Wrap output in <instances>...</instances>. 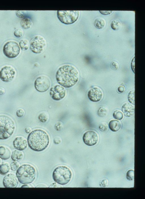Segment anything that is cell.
Wrapping results in <instances>:
<instances>
[{"mask_svg": "<svg viewBox=\"0 0 145 199\" xmlns=\"http://www.w3.org/2000/svg\"><path fill=\"white\" fill-rule=\"evenodd\" d=\"M58 84L64 87L69 88L75 85L78 81L79 74L74 66L69 64L64 65L57 70L56 75Z\"/></svg>", "mask_w": 145, "mask_h": 199, "instance_id": "6da1fadb", "label": "cell"}, {"mask_svg": "<svg viewBox=\"0 0 145 199\" xmlns=\"http://www.w3.org/2000/svg\"><path fill=\"white\" fill-rule=\"evenodd\" d=\"M29 146L32 150L40 151L45 149L49 143V137L45 131L39 129L34 130L28 135L27 138Z\"/></svg>", "mask_w": 145, "mask_h": 199, "instance_id": "7a4b0ae2", "label": "cell"}, {"mask_svg": "<svg viewBox=\"0 0 145 199\" xmlns=\"http://www.w3.org/2000/svg\"><path fill=\"white\" fill-rule=\"evenodd\" d=\"M36 173L35 168L28 164H24L17 170L16 176L21 183L28 184L32 182L35 179Z\"/></svg>", "mask_w": 145, "mask_h": 199, "instance_id": "3957f363", "label": "cell"}, {"mask_svg": "<svg viewBox=\"0 0 145 199\" xmlns=\"http://www.w3.org/2000/svg\"><path fill=\"white\" fill-rule=\"evenodd\" d=\"M15 129L14 122L10 117L0 115V139H7L13 134Z\"/></svg>", "mask_w": 145, "mask_h": 199, "instance_id": "277c9868", "label": "cell"}, {"mask_svg": "<svg viewBox=\"0 0 145 199\" xmlns=\"http://www.w3.org/2000/svg\"><path fill=\"white\" fill-rule=\"evenodd\" d=\"M72 177L71 171L65 166H60L56 167L52 174V177L54 181L62 185L68 183L70 181Z\"/></svg>", "mask_w": 145, "mask_h": 199, "instance_id": "5b68a950", "label": "cell"}, {"mask_svg": "<svg viewBox=\"0 0 145 199\" xmlns=\"http://www.w3.org/2000/svg\"><path fill=\"white\" fill-rule=\"evenodd\" d=\"M79 11H58L57 17L62 23L70 24L75 22L78 18Z\"/></svg>", "mask_w": 145, "mask_h": 199, "instance_id": "8992f818", "label": "cell"}, {"mask_svg": "<svg viewBox=\"0 0 145 199\" xmlns=\"http://www.w3.org/2000/svg\"><path fill=\"white\" fill-rule=\"evenodd\" d=\"M46 46V42L45 38L41 36L37 35L31 39L30 47L32 52L36 54H39L44 50Z\"/></svg>", "mask_w": 145, "mask_h": 199, "instance_id": "52a82bcc", "label": "cell"}, {"mask_svg": "<svg viewBox=\"0 0 145 199\" xmlns=\"http://www.w3.org/2000/svg\"><path fill=\"white\" fill-rule=\"evenodd\" d=\"M20 51V48L18 43L14 41L7 42L4 45L3 52L4 55L9 58L17 57Z\"/></svg>", "mask_w": 145, "mask_h": 199, "instance_id": "ba28073f", "label": "cell"}, {"mask_svg": "<svg viewBox=\"0 0 145 199\" xmlns=\"http://www.w3.org/2000/svg\"><path fill=\"white\" fill-rule=\"evenodd\" d=\"M51 81L47 76L41 75L38 77L35 81V87L36 90L40 92H44L49 88Z\"/></svg>", "mask_w": 145, "mask_h": 199, "instance_id": "9c48e42d", "label": "cell"}, {"mask_svg": "<svg viewBox=\"0 0 145 199\" xmlns=\"http://www.w3.org/2000/svg\"><path fill=\"white\" fill-rule=\"evenodd\" d=\"M15 75L14 69L10 66H5L0 71V78L3 82H9L14 79Z\"/></svg>", "mask_w": 145, "mask_h": 199, "instance_id": "30bf717a", "label": "cell"}, {"mask_svg": "<svg viewBox=\"0 0 145 199\" xmlns=\"http://www.w3.org/2000/svg\"><path fill=\"white\" fill-rule=\"evenodd\" d=\"M66 91L62 86L56 85L52 87L50 91V94L54 100H59L63 99L66 96Z\"/></svg>", "mask_w": 145, "mask_h": 199, "instance_id": "8fae6325", "label": "cell"}, {"mask_svg": "<svg viewBox=\"0 0 145 199\" xmlns=\"http://www.w3.org/2000/svg\"><path fill=\"white\" fill-rule=\"evenodd\" d=\"M83 139V142L86 145L93 146L97 143L98 138V134L95 132L89 130L84 133Z\"/></svg>", "mask_w": 145, "mask_h": 199, "instance_id": "7c38bea8", "label": "cell"}, {"mask_svg": "<svg viewBox=\"0 0 145 199\" xmlns=\"http://www.w3.org/2000/svg\"><path fill=\"white\" fill-rule=\"evenodd\" d=\"M88 96L90 100L94 102H97L100 100L102 99L103 92L100 88L95 87L89 91Z\"/></svg>", "mask_w": 145, "mask_h": 199, "instance_id": "4fadbf2b", "label": "cell"}, {"mask_svg": "<svg viewBox=\"0 0 145 199\" xmlns=\"http://www.w3.org/2000/svg\"><path fill=\"white\" fill-rule=\"evenodd\" d=\"M3 183L6 188H15L18 184V178L14 175L10 173L6 176L4 178Z\"/></svg>", "mask_w": 145, "mask_h": 199, "instance_id": "5bb4252c", "label": "cell"}, {"mask_svg": "<svg viewBox=\"0 0 145 199\" xmlns=\"http://www.w3.org/2000/svg\"><path fill=\"white\" fill-rule=\"evenodd\" d=\"M13 144L14 148L19 151L24 150L27 146L26 140L22 137H16L14 140Z\"/></svg>", "mask_w": 145, "mask_h": 199, "instance_id": "9a60e30c", "label": "cell"}, {"mask_svg": "<svg viewBox=\"0 0 145 199\" xmlns=\"http://www.w3.org/2000/svg\"><path fill=\"white\" fill-rule=\"evenodd\" d=\"M122 110L125 116L130 117L134 114L135 106L131 103H126L122 106Z\"/></svg>", "mask_w": 145, "mask_h": 199, "instance_id": "2e32d148", "label": "cell"}, {"mask_svg": "<svg viewBox=\"0 0 145 199\" xmlns=\"http://www.w3.org/2000/svg\"><path fill=\"white\" fill-rule=\"evenodd\" d=\"M11 152L8 148L1 146L0 147V158L3 160L9 159L10 156Z\"/></svg>", "mask_w": 145, "mask_h": 199, "instance_id": "e0dca14e", "label": "cell"}, {"mask_svg": "<svg viewBox=\"0 0 145 199\" xmlns=\"http://www.w3.org/2000/svg\"><path fill=\"white\" fill-rule=\"evenodd\" d=\"M108 125L110 129L113 132L118 131L121 126V124L120 122L116 120H113L110 121Z\"/></svg>", "mask_w": 145, "mask_h": 199, "instance_id": "ac0fdd59", "label": "cell"}, {"mask_svg": "<svg viewBox=\"0 0 145 199\" xmlns=\"http://www.w3.org/2000/svg\"><path fill=\"white\" fill-rule=\"evenodd\" d=\"M32 24L31 19L28 17H24L20 21V25L22 28L28 29L31 27Z\"/></svg>", "mask_w": 145, "mask_h": 199, "instance_id": "d6986e66", "label": "cell"}, {"mask_svg": "<svg viewBox=\"0 0 145 199\" xmlns=\"http://www.w3.org/2000/svg\"><path fill=\"white\" fill-rule=\"evenodd\" d=\"M23 156L22 152L18 150H15L12 153L11 158L14 161H19L22 159Z\"/></svg>", "mask_w": 145, "mask_h": 199, "instance_id": "ffe728a7", "label": "cell"}, {"mask_svg": "<svg viewBox=\"0 0 145 199\" xmlns=\"http://www.w3.org/2000/svg\"><path fill=\"white\" fill-rule=\"evenodd\" d=\"M106 24L105 20L102 18H98L96 19L94 22L95 26L97 28L100 29L104 27Z\"/></svg>", "mask_w": 145, "mask_h": 199, "instance_id": "44dd1931", "label": "cell"}, {"mask_svg": "<svg viewBox=\"0 0 145 199\" xmlns=\"http://www.w3.org/2000/svg\"><path fill=\"white\" fill-rule=\"evenodd\" d=\"M108 113L107 109L103 106H100L98 109L97 114L98 116L101 117H104L107 115Z\"/></svg>", "mask_w": 145, "mask_h": 199, "instance_id": "7402d4cb", "label": "cell"}, {"mask_svg": "<svg viewBox=\"0 0 145 199\" xmlns=\"http://www.w3.org/2000/svg\"><path fill=\"white\" fill-rule=\"evenodd\" d=\"M10 167L9 165L7 163H3L0 165V174L5 175L9 171Z\"/></svg>", "mask_w": 145, "mask_h": 199, "instance_id": "603a6c76", "label": "cell"}, {"mask_svg": "<svg viewBox=\"0 0 145 199\" xmlns=\"http://www.w3.org/2000/svg\"><path fill=\"white\" fill-rule=\"evenodd\" d=\"M21 49L23 50H27L30 46L29 41L26 39L21 40L19 43Z\"/></svg>", "mask_w": 145, "mask_h": 199, "instance_id": "cb8c5ba5", "label": "cell"}, {"mask_svg": "<svg viewBox=\"0 0 145 199\" xmlns=\"http://www.w3.org/2000/svg\"><path fill=\"white\" fill-rule=\"evenodd\" d=\"M111 26L113 30H117L120 28L121 26V23L118 20H114L112 22Z\"/></svg>", "mask_w": 145, "mask_h": 199, "instance_id": "d4e9b609", "label": "cell"}, {"mask_svg": "<svg viewBox=\"0 0 145 199\" xmlns=\"http://www.w3.org/2000/svg\"><path fill=\"white\" fill-rule=\"evenodd\" d=\"M49 118V115L47 113L43 112L41 113L38 116L39 120L42 122H46Z\"/></svg>", "mask_w": 145, "mask_h": 199, "instance_id": "484cf974", "label": "cell"}, {"mask_svg": "<svg viewBox=\"0 0 145 199\" xmlns=\"http://www.w3.org/2000/svg\"><path fill=\"white\" fill-rule=\"evenodd\" d=\"M113 116L114 118L119 120L122 119L123 117L122 112L118 110L115 111L113 113Z\"/></svg>", "mask_w": 145, "mask_h": 199, "instance_id": "4316f807", "label": "cell"}, {"mask_svg": "<svg viewBox=\"0 0 145 199\" xmlns=\"http://www.w3.org/2000/svg\"><path fill=\"white\" fill-rule=\"evenodd\" d=\"M128 99L129 102L131 104L135 105V90L131 91L128 95Z\"/></svg>", "mask_w": 145, "mask_h": 199, "instance_id": "83f0119b", "label": "cell"}, {"mask_svg": "<svg viewBox=\"0 0 145 199\" xmlns=\"http://www.w3.org/2000/svg\"><path fill=\"white\" fill-rule=\"evenodd\" d=\"M126 177L129 180H133L134 179V170L133 169L128 170L126 174Z\"/></svg>", "mask_w": 145, "mask_h": 199, "instance_id": "f1b7e54d", "label": "cell"}, {"mask_svg": "<svg viewBox=\"0 0 145 199\" xmlns=\"http://www.w3.org/2000/svg\"><path fill=\"white\" fill-rule=\"evenodd\" d=\"M55 129L57 131L61 130L64 128V125L63 123L60 121L57 122L55 124L54 126Z\"/></svg>", "mask_w": 145, "mask_h": 199, "instance_id": "f546056e", "label": "cell"}, {"mask_svg": "<svg viewBox=\"0 0 145 199\" xmlns=\"http://www.w3.org/2000/svg\"><path fill=\"white\" fill-rule=\"evenodd\" d=\"M23 30L20 28L16 29L14 32V36L17 38H20L22 37L23 35Z\"/></svg>", "mask_w": 145, "mask_h": 199, "instance_id": "4dcf8cb0", "label": "cell"}, {"mask_svg": "<svg viewBox=\"0 0 145 199\" xmlns=\"http://www.w3.org/2000/svg\"><path fill=\"white\" fill-rule=\"evenodd\" d=\"M108 125L106 122H103L99 126V128L100 130L102 132H105L108 129Z\"/></svg>", "mask_w": 145, "mask_h": 199, "instance_id": "1f68e13d", "label": "cell"}, {"mask_svg": "<svg viewBox=\"0 0 145 199\" xmlns=\"http://www.w3.org/2000/svg\"><path fill=\"white\" fill-rule=\"evenodd\" d=\"M26 14V11H16V16L20 18H23Z\"/></svg>", "mask_w": 145, "mask_h": 199, "instance_id": "d6a6232c", "label": "cell"}, {"mask_svg": "<svg viewBox=\"0 0 145 199\" xmlns=\"http://www.w3.org/2000/svg\"><path fill=\"white\" fill-rule=\"evenodd\" d=\"M19 164L16 161L12 162L10 164V167L12 170L16 171L19 168Z\"/></svg>", "mask_w": 145, "mask_h": 199, "instance_id": "836d02e7", "label": "cell"}, {"mask_svg": "<svg viewBox=\"0 0 145 199\" xmlns=\"http://www.w3.org/2000/svg\"><path fill=\"white\" fill-rule=\"evenodd\" d=\"M110 67L111 69L115 71L116 70L119 68V64L117 62L113 61L111 63Z\"/></svg>", "mask_w": 145, "mask_h": 199, "instance_id": "e575fe53", "label": "cell"}, {"mask_svg": "<svg viewBox=\"0 0 145 199\" xmlns=\"http://www.w3.org/2000/svg\"><path fill=\"white\" fill-rule=\"evenodd\" d=\"M25 112L24 109L22 108L18 109L16 111V115L19 117H21L24 115Z\"/></svg>", "mask_w": 145, "mask_h": 199, "instance_id": "d590c367", "label": "cell"}, {"mask_svg": "<svg viewBox=\"0 0 145 199\" xmlns=\"http://www.w3.org/2000/svg\"><path fill=\"white\" fill-rule=\"evenodd\" d=\"M108 183V180L107 179H104L101 182L100 185L104 187L107 186Z\"/></svg>", "mask_w": 145, "mask_h": 199, "instance_id": "8d00e7d4", "label": "cell"}, {"mask_svg": "<svg viewBox=\"0 0 145 199\" xmlns=\"http://www.w3.org/2000/svg\"><path fill=\"white\" fill-rule=\"evenodd\" d=\"M131 68L133 72L135 73V57H134L133 59L131 62Z\"/></svg>", "mask_w": 145, "mask_h": 199, "instance_id": "74e56055", "label": "cell"}, {"mask_svg": "<svg viewBox=\"0 0 145 199\" xmlns=\"http://www.w3.org/2000/svg\"><path fill=\"white\" fill-rule=\"evenodd\" d=\"M99 12L102 14L104 15H108L111 14L113 11H99Z\"/></svg>", "mask_w": 145, "mask_h": 199, "instance_id": "f35d334b", "label": "cell"}, {"mask_svg": "<svg viewBox=\"0 0 145 199\" xmlns=\"http://www.w3.org/2000/svg\"><path fill=\"white\" fill-rule=\"evenodd\" d=\"M118 91L120 93H122L124 91L125 88L124 87L121 85L119 86L118 88Z\"/></svg>", "mask_w": 145, "mask_h": 199, "instance_id": "ab89813d", "label": "cell"}, {"mask_svg": "<svg viewBox=\"0 0 145 199\" xmlns=\"http://www.w3.org/2000/svg\"><path fill=\"white\" fill-rule=\"evenodd\" d=\"M32 130L31 128L30 127H26L25 129V132L27 134L30 133Z\"/></svg>", "mask_w": 145, "mask_h": 199, "instance_id": "60d3db41", "label": "cell"}, {"mask_svg": "<svg viewBox=\"0 0 145 199\" xmlns=\"http://www.w3.org/2000/svg\"><path fill=\"white\" fill-rule=\"evenodd\" d=\"M5 92V89L3 87H0V95H3Z\"/></svg>", "mask_w": 145, "mask_h": 199, "instance_id": "b9f144b4", "label": "cell"}, {"mask_svg": "<svg viewBox=\"0 0 145 199\" xmlns=\"http://www.w3.org/2000/svg\"><path fill=\"white\" fill-rule=\"evenodd\" d=\"M54 141L55 143L57 144L60 142V139L58 138H55L54 139Z\"/></svg>", "mask_w": 145, "mask_h": 199, "instance_id": "7bdbcfd3", "label": "cell"}, {"mask_svg": "<svg viewBox=\"0 0 145 199\" xmlns=\"http://www.w3.org/2000/svg\"><path fill=\"white\" fill-rule=\"evenodd\" d=\"M0 162H1V160H0Z\"/></svg>", "mask_w": 145, "mask_h": 199, "instance_id": "ee69618b", "label": "cell"}]
</instances>
